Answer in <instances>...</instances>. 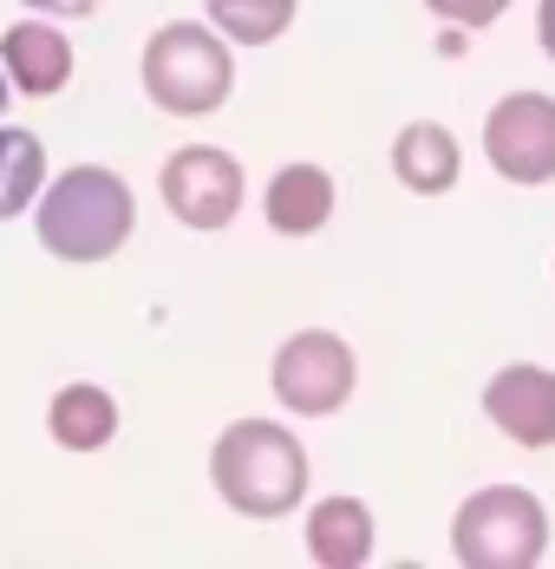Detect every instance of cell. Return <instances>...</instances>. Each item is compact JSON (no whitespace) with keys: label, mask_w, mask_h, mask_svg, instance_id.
Returning a JSON list of instances; mask_svg holds the SVG:
<instances>
[{"label":"cell","mask_w":555,"mask_h":569,"mask_svg":"<svg viewBox=\"0 0 555 569\" xmlns=\"http://www.w3.org/2000/svg\"><path fill=\"white\" fill-rule=\"evenodd\" d=\"M333 217V177L321 164H287L269 183V223L281 236H314Z\"/></svg>","instance_id":"obj_12"},{"label":"cell","mask_w":555,"mask_h":569,"mask_svg":"<svg viewBox=\"0 0 555 569\" xmlns=\"http://www.w3.org/2000/svg\"><path fill=\"white\" fill-rule=\"evenodd\" d=\"M33 13H59V20H79V13H92L99 0H27Z\"/></svg>","instance_id":"obj_17"},{"label":"cell","mask_w":555,"mask_h":569,"mask_svg":"<svg viewBox=\"0 0 555 569\" xmlns=\"http://www.w3.org/2000/svg\"><path fill=\"white\" fill-rule=\"evenodd\" d=\"M536 33H543V47L555 59V0H543V13H536Z\"/></svg>","instance_id":"obj_18"},{"label":"cell","mask_w":555,"mask_h":569,"mask_svg":"<svg viewBox=\"0 0 555 569\" xmlns=\"http://www.w3.org/2000/svg\"><path fill=\"white\" fill-rule=\"evenodd\" d=\"M307 557L321 569H360L373 563V517L360 498H327L307 517Z\"/></svg>","instance_id":"obj_10"},{"label":"cell","mask_w":555,"mask_h":569,"mask_svg":"<svg viewBox=\"0 0 555 569\" xmlns=\"http://www.w3.org/2000/svg\"><path fill=\"white\" fill-rule=\"evenodd\" d=\"M7 92H13V86H0V106H7Z\"/></svg>","instance_id":"obj_19"},{"label":"cell","mask_w":555,"mask_h":569,"mask_svg":"<svg viewBox=\"0 0 555 569\" xmlns=\"http://www.w3.org/2000/svg\"><path fill=\"white\" fill-rule=\"evenodd\" d=\"M131 223L138 203L124 177L105 164H72L65 177H53V190H40V242L59 262H105L124 249Z\"/></svg>","instance_id":"obj_2"},{"label":"cell","mask_w":555,"mask_h":569,"mask_svg":"<svg viewBox=\"0 0 555 569\" xmlns=\"http://www.w3.org/2000/svg\"><path fill=\"white\" fill-rule=\"evenodd\" d=\"M484 151L523 190L549 183L555 177V99H543V92H509L497 112L484 118Z\"/></svg>","instance_id":"obj_6"},{"label":"cell","mask_w":555,"mask_h":569,"mask_svg":"<svg viewBox=\"0 0 555 569\" xmlns=\"http://www.w3.org/2000/svg\"><path fill=\"white\" fill-rule=\"evenodd\" d=\"M484 412L516 446H555V373L549 367H503L484 387Z\"/></svg>","instance_id":"obj_8"},{"label":"cell","mask_w":555,"mask_h":569,"mask_svg":"<svg viewBox=\"0 0 555 569\" xmlns=\"http://www.w3.org/2000/svg\"><path fill=\"white\" fill-rule=\"evenodd\" d=\"M210 478H216L222 505L242 517H281L301 505L307 491V452L287 426L269 419H235L210 452Z\"/></svg>","instance_id":"obj_1"},{"label":"cell","mask_w":555,"mask_h":569,"mask_svg":"<svg viewBox=\"0 0 555 569\" xmlns=\"http://www.w3.org/2000/svg\"><path fill=\"white\" fill-rule=\"evenodd\" d=\"M47 426H53V439L65 452H99L118 432V399L105 387H65L47 412Z\"/></svg>","instance_id":"obj_13"},{"label":"cell","mask_w":555,"mask_h":569,"mask_svg":"<svg viewBox=\"0 0 555 569\" xmlns=\"http://www.w3.org/2000/svg\"><path fill=\"white\" fill-rule=\"evenodd\" d=\"M425 7H432L438 20H451V27H491L509 0H425Z\"/></svg>","instance_id":"obj_16"},{"label":"cell","mask_w":555,"mask_h":569,"mask_svg":"<svg viewBox=\"0 0 555 569\" xmlns=\"http://www.w3.org/2000/svg\"><path fill=\"white\" fill-rule=\"evenodd\" d=\"M0 66H7V86H13V92L53 99L59 86L72 79V40L53 33L47 20H20V27H7V40H0Z\"/></svg>","instance_id":"obj_9"},{"label":"cell","mask_w":555,"mask_h":569,"mask_svg":"<svg viewBox=\"0 0 555 569\" xmlns=\"http://www.w3.org/2000/svg\"><path fill=\"white\" fill-rule=\"evenodd\" d=\"M549 550V517L523 485H491L464 498L451 523V557L464 569H529Z\"/></svg>","instance_id":"obj_4"},{"label":"cell","mask_w":555,"mask_h":569,"mask_svg":"<svg viewBox=\"0 0 555 569\" xmlns=\"http://www.w3.org/2000/svg\"><path fill=\"white\" fill-rule=\"evenodd\" d=\"M353 393V353L340 335L327 328H301L294 341L275 353V399L287 412H307V419H327L340 412Z\"/></svg>","instance_id":"obj_5"},{"label":"cell","mask_w":555,"mask_h":569,"mask_svg":"<svg viewBox=\"0 0 555 569\" xmlns=\"http://www.w3.org/2000/svg\"><path fill=\"white\" fill-rule=\"evenodd\" d=\"M210 20H216V33L242 40V47H269L287 33L294 0H210Z\"/></svg>","instance_id":"obj_15"},{"label":"cell","mask_w":555,"mask_h":569,"mask_svg":"<svg viewBox=\"0 0 555 569\" xmlns=\"http://www.w3.org/2000/svg\"><path fill=\"white\" fill-rule=\"evenodd\" d=\"M229 86H235V59H229V47L210 27L170 20V27L151 33V47H144V92H151L158 112L203 118L229 99Z\"/></svg>","instance_id":"obj_3"},{"label":"cell","mask_w":555,"mask_h":569,"mask_svg":"<svg viewBox=\"0 0 555 569\" xmlns=\"http://www.w3.org/2000/svg\"><path fill=\"white\" fill-rule=\"evenodd\" d=\"M164 203L170 217L190 229H229L235 210H242V164L229 151L190 144L164 164Z\"/></svg>","instance_id":"obj_7"},{"label":"cell","mask_w":555,"mask_h":569,"mask_svg":"<svg viewBox=\"0 0 555 569\" xmlns=\"http://www.w3.org/2000/svg\"><path fill=\"white\" fill-rule=\"evenodd\" d=\"M40 190H47V151H40V138L0 124V223L20 217L27 203H40Z\"/></svg>","instance_id":"obj_14"},{"label":"cell","mask_w":555,"mask_h":569,"mask_svg":"<svg viewBox=\"0 0 555 569\" xmlns=\"http://www.w3.org/2000/svg\"><path fill=\"white\" fill-rule=\"evenodd\" d=\"M392 171H398L405 190H418V197H444L457 183V138L444 124H432V118L405 124L398 144H392Z\"/></svg>","instance_id":"obj_11"}]
</instances>
